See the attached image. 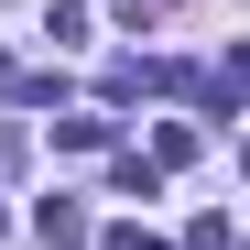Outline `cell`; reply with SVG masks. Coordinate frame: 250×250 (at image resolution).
I'll use <instances>...</instances> for the list:
<instances>
[{"label": "cell", "mask_w": 250, "mask_h": 250, "mask_svg": "<svg viewBox=\"0 0 250 250\" xmlns=\"http://www.w3.org/2000/svg\"><path fill=\"white\" fill-rule=\"evenodd\" d=\"M33 229H44L55 250H76V239H87V207H76V196H44V207H33Z\"/></svg>", "instance_id": "1"}, {"label": "cell", "mask_w": 250, "mask_h": 250, "mask_svg": "<svg viewBox=\"0 0 250 250\" xmlns=\"http://www.w3.org/2000/svg\"><path fill=\"white\" fill-rule=\"evenodd\" d=\"M98 142H109V120H87V109H65V120H55V152H98Z\"/></svg>", "instance_id": "2"}, {"label": "cell", "mask_w": 250, "mask_h": 250, "mask_svg": "<svg viewBox=\"0 0 250 250\" xmlns=\"http://www.w3.org/2000/svg\"><path fill=\"white\" fill-rule=\"evenodd\" d=\"M11 98H22V109H44V120H55V109H65V76H11Z\"/></svg>", "instance_id": "3"}, {"label": "cell", "mask_w": 250, "mask_h": 250, "mask_svg": "<svg viewBox=\"0 0 250 250\" xmlns=\"http://www.w3.org/2000/svg\"><path fill=\"white\" fill-rule=\"evenodd\" d=\"M152 11H174V0H120V22H152Z\"/></svg>", "instance_id": "4"}, {"label": "cell", "mask_w": 250, "mask_h": 250, "mask_svg": "<svg viewBox=\"0 0 250 250\" xmlns=\"http://www.w3.org/2000/svg\"><path fill=\"white\" fill-rule=\"evenodd\" d=\"M109 250H163V239H142V229H109Z\"/></svg>", "instance_id": "5"}, {"label": "cell", "mask_w": 250, "mask_h": 250, "mask_svg": "<svg viewBox=\"0 0 250 250\" xmlns=\"http://www.w3.org/2000/svg\"><path fill=\"white\" fill-rule=\"evenodd\" d=\"M0 229H11V218H0Z\"/></svg>", "instance_id": "6"}]
</instances>
